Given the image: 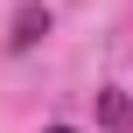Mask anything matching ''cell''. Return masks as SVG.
Masks as SVG:
<instances>
[{"mask_svg": "<svg viewBox=\"0 0 133 133\" xmlns=\"http://www.w3.org/2000/svg\"><path fill=\"white\" fill-rule=\"evenodd\" d=\"M42 35H49V7H35V0H28V7H14V28H7V49L21 56V49H35Z\"/></svg>", "mask_w": 133, "mask_h": 133, "instance_id": "cell-1", "label": "cell"}, {"mask_svg": "<svg viewBox=\"0 0 133 133\" xmlns=\"http://www.w3.org/2000/svg\"><path fill=\"white\" fill-rule=\"evenodd\" d=\"M98 119H105L112 133H119V126H133V98H126V91H98Z\"/></svg>", "mask_w": 133, "mask_h": 133, "instance_id": "cell-2", "label": "cell"}, {"mask_svg": "<svg viewBox=\"0 0 133 133\" xmlns=\"http://www.w3.org/2000/svg\"><path fill=\"white\" fill-rule=\"evenodd\" d=\"M49 133H77V126H49Z\"/></svg>", "mask_w": 133, "mask_h": 133, "instance_id": "cell-3", "label": "cell"}]
</instances>
